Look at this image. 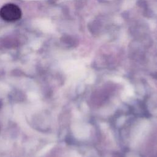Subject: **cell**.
I'll list each match as a JSON object with an SVG mask.
<instances>
[{"mask_svg":"<svg viewBox=\"0 0 157 157\" xmlns=\"http://www.w3.org/2000/svg\"><path fill=\"white\" fill-rule=\"evenodd\" d=\"M77 1V6L78 9H82L85 5L86 2V0H76Z\"/></svg>","mask_w":157,"mask_h":157,"instance_id":"obj_3","label":"cell"},{"mask_svg":"<svg viewBox=\"0 0 157 157\" xmlns=\"http://www.w3.org/2000/svg\"><path fill=\"white\" fill-rule=\"evenodd\" d=\"M101 28V23L98 20L94 21L93 22H91L88 25V29L90 33L93 34H99Z\"/></svg>","mask_w":157,"mask_h":157,"instance_id":"obj_2","label":"cell"},{"mask_svg":"<svg viewBox=\"0 0 157 157\" xmlns=\"http://www.w3.org/2000/svg\"><path fill=\"white\" fill-rule=\"evenodd\" d=\"M0 17L6 21H15L20 19L21 11L20 8L16 4L8 3L0 9Z\"/></svg>","mask_w":157,"mask_h":157,"instance_id":"obj_1","label":"cell"}]
</instances>
